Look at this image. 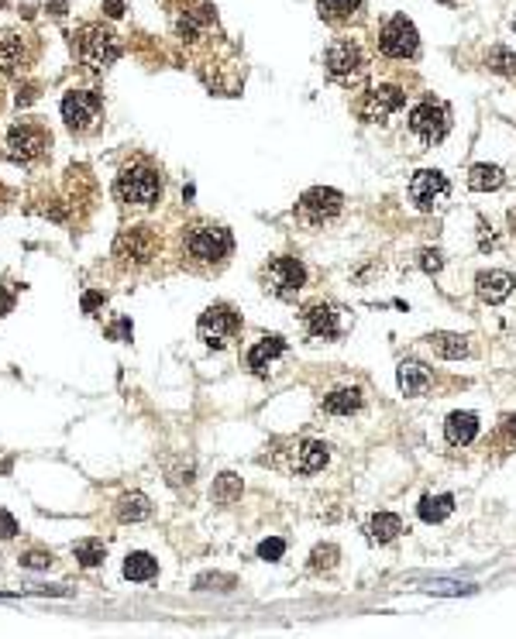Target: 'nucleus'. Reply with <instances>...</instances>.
<instances>
[{
    "instance_id": "1",
    "label": "nucleus",
    "mask_w": 516,
    "mask_h": 639,
    "mask_svg": "<svg viewBox=\"0 0 516 639\" xmlns=\"http://www.w3.org/2000/svg\"><path fill=\"white\" fill-rule=\"evenodd\" d=\"M179 248H182V261L193 271H217L231 254V234L220 224L197 220V224L182 227Z\"/></svg>"
},
{
    "instance_id": "2",
    "label": "nucleus",
    "mask_w": 516,
    "mask_h": 639,
    "mask_svg": "<svg viewBox=\"0 0 516 639\" xmlns=\"http://www.w3.org/2000/svg\"><path fill=\"white\" fill-rule=\"evenodd\" d=\"M162 189H165V179H162V169L152 162V158H135L128 162L124 169L114 179V196H118L120 207H135V210H148L162 199Z\"/></svg>"
},
{
    "instance_id": "3",
    "label": "nucleus",
    "mask_w": 516,
    "mask_h": 639,
    "mask_svg": "<svg viewBox=\"0 0 516 639\" xmlns=\"http://www.w3.org/2000/svg\"><path fill=\"white\" fill-rule=\"evenodd\" d=\"M48 148H52V135H48V128L38 117H24V120L7 128L4 155L14 165H38V162L48 158Z\"/></svg>"
},
{
    "instance_id": "4",
    "label": "nucleus",
    "mask_w": 516,
    "mask_h": 639,
    "mask_svg": "<svg viewBox=\"0 0 516 639\" xmlns=\"http://www.w3.org/2000/svg\"><path fill=\"white\" fill-rule=\"evenodd\" d=\"M73 52L90 73H103L120 58V38L103 24H83L73 31Z\"/></svg>"
},
{
    "instance_id": "5",
    "label": "nucleus",
    "mask_w": 516,
    "mask_h": 639,
    "mask_svg": "<svg viewBox=\"0 0 516 639\" xmlns=\"http://www.w3.org/2000/svg\"><path fill=\"white\" fill-rule=\"evenodd\" d=\"M155 254H159V237L152 227H124L118 234V241H114V258H118L120 269H131L138 271L145 265H152L155 261Z\"/></svg>"
},
{
    "instance_id": "6",
    "label": "nucleus",
    "mask_w": 516,
    "mask_h": 639,
    "mask_svg": "<svg viewBox=\"0 0 516 639\" xmlns=\"http://www.w3.org/2000/svg\"><path fill=\"white\" fill-rule=\"evenodd\" d=\"M100 117H103V97L97 90H69L62 97V120L73 135L97 131Z\"/></svg>"
},
{
    "instance_id": "7",
    "label": "nucleus",
    "mask_w": 516,
    "mask_h": 639,
    "mask_svg": "<svg viewBox=\"0 0 516 639\" xmlns=\"http://www.w3.org/2000/svg\"><path fill=\"white\" fill-rule=\"evenodd\" d=\"M241 330V320L238 313L231 310L227 303H214V306H207V310L200 313V323H197V333L200 341L207 344V348L214 350H224L234 337H238Z\"/></svg>"
},
{
    "instance_id": "8",
    "label": "nucleus",
    "mask_w": 516,
    "mask_h": 639,
    "mask_svg": "<svg viewBox=\"0 0 516 639\" xmlns=\"http://www.w3.org/2000/svg\"><path fill=\"white\" fill-rule=\"evenodd\" d=\"M262 282H265V289L272 292L276 299H296V292L306 286V269H303L299 258L279 254V258H272V261L265 265Z\"/></svg>"
},
{
    "instance_id": "9",
    "label": "nucleus",
    "mask_w": 516,
    "mask_h": 639,
    "mask_svg": "<svg viewBox=\"0 0 516 639\" xmlns=\"http://www.w3.org/2000/svg\"><path fill=\"white\" fill-rule=\"evenodd\" d=\"M324 66H327V76L334 83H344V86H351V83L365 76V56L351 38L331 41L327 52H324Z\"/></svg>"
},
{
    "instance_id": "10",
    "label": "nucleus",
    "mask_w": 516,
    "mask_h": 639,
    "mask_svg": "<svg viewBox=\"0 0 516 639\" xmlns=\"http://www.w3.org/2000/svg\"><path fill=\"white\" fill-rule=\"evenodd\" d=\"M341 207H344V196H341L338 189L314 186V189H306V193L299 196L296 217L306 224V227H324V224H331V220L338 217Z\"/></svg>"
},
{
    "instance_id": "11",
    "label": "nucleus",
    "mask_w": 516,
    "mask_h": 639,
    "mask_svg": "<svg viewBox=\"0 0 516 639\" xmlns=\"http://www.w3.org/2000/svg\"><path fill=\"white\" fill-rule=\"evenodd\" d=\"M38 58V41L28 31H0V73L18 76Z\"/></svg>"
},
{
    "instance_id": "12",
    "label": "nucleus",
    "mask_w": 516,
    "mask_h": 639,
    "mask_svg": "<svg viewBox=\"0 0 516 639\" xmlns=\"http://www.w3.org/2000/svg\"><path fill=\"white\" fill-rule=\"evenodd\" d=\"M420 48V38H417V28L406 14H396L382 24L378 31V52L386 58H413Z\"/></svg>"
},
{
    "instance_id": "13",
    "label": "nucleus",
    "mask_w": 516,
    "mask_h": 639,
    "mask_svg": "<svg viewBox=\"0 0 516 639\" xmlns=\"http://www.w3.org/2000/svg\"><path fill=\"white\" fill-rule=\"evenodd\" d=\"M448 128H451V110H448L444 103H437V100H420L417 107L410 110V131H413L423 145L444 141Z\"/></svg>"
},
{
    "instance_id": "14",
    "label": "nucleus",
    "mask_w": 516,
    "mask_h": 639,
    "mask_svg": "<svg viewBox=\"0 0 516 639\" xmlns=\"http://www.w3.org/2000/svg\"><path fill=\"white\" fill-rule=\"evenodd\" d=\"M403 103H406V93H403L399 86H393V83H382V86H372V90L361 97L358 114H361V120L378 124V120H389Z\"/></svg>"
},
{
    "instance_id": "15",
    "label": "nucleus",
    "mask_w": 516,
    "mask_h": 639,
    "mask_svg": "<svg viewBox=\"0 0 516 639\" xmlns=\"http://www.w3.org/2000/svg\"><path fill=\"white\" fill-rule=\"evenodd\" d=\"M448 175H440L437 169H420L410 179V199L417 203L420 210H434L437 203L448 196Z\"/></svg>"
},
{
    "instance_id": "16",
    "label": "nucleus",
    "mask_w": 516,
    "mask_h": 639,
    "mask_svg": "<svg viewBox=\"0 0 516 639\" xmlns=\"http://www.w3.org/2000/svg\"><path fill=\"white\" fill-rule=\"evenodd\" d=\"M327 457H331V447L324 440H296L286 450V467L293 474H317L327 464Z\"/></svg>"
},
{
    "instance_id": "17",
    "label": "nucleus",
    "mask_w": 516,
    "mask_h": 639,
    "mask_svg": "<svg viewBox=\"0 0 516 639\" xmlns=\"http://www.w3.org/2000/svg\"><path fill=\"white\" fill-rule=\"evenodd\" d=\"M303 320H306V330L310 337H324V341H334L341 333V323H338V310L331 303H310L303 310Z\"/></svg>"
},
{
    "instance_id": "18",
    "label": "nucleus",
    "mask_w": 516,
    "mask_h": 639,
    "mask_svg": "<svg viewBox=\"0 0 516 639\" xmlns=\"http://www.w3.org/2000/svg\"><path fill=\"white\" fill-rule=\"evenodd\" d=\"M516 286V279L510 275V271H502V269H489V271H482L475 279V289H478V299L482 303H502L510 292H513Z\"/></svg>"
},
{
    "instance_id": "19",
    "label": "nucleus",
    "mask_w": 516,
    "mask_h": 639,
    "mask_svg": "<svg viewBox=\"0 0 516 639\" xmlns=\"http://www.w3.org/2000/svg\"><path fill=\"white\" fill-rule=\"evenodd\" d=\"M279 354H286V341H282L279 333H269V337H262L255 348L248 350V368L255 371V375H265Z\"/></svg>"
},
{
    "instance_id": "20",
    "label": "nucleus",
    "mask_w": 516,
    "mask_h": 639,
    "mask_svg": "<svg viewBox=\"0 0 516 639\" xmlns=\"http://www.w3.org/2000/svg\"><path fill=\"white\" fill-rule=\"evenodd\" d=\"M478 433V420L475 412H451L448 416V423H444V437H448V444L451 447H465L472 444Z\"/></svg>"
},
{
    "instance_id": "21",
    "label": "nucleus",
    "mask_w": 516,
    "mask_h": 639,
    "mask_svg": "<svg viewBox=\"0 0 516 639\" xmlns=\"http://www.w3.org/2000/svg\"><path fill=\"white\" fill-rule=\"evenodd\" d=\"M114 516H118L120 523H141V519H148L152 516V502H148V495H141V492H124L114 505Z\"/></svg>"
},
{
    "instance_id": "22",
    "label": "nucleus",
    "mask_w": 516,
    "mask_h": 639,
    "mask_svg": "<svg viewBox=\"0 0 516 639\" xmlns=\"http://www.w3.org/2000/svg\"><path fill=\"white\" fill-rule=\"evenodd\" d=\"M399 378V388H403V395H423L427 388H430V371L417 365V361H403L396 371Z\"/></svg>"
},
{
    "instance_id": "23",
    "label": "nucleus",
    "mask_w": 516,
    "mask_h": 639,
    "mask_svg": "<svg viewBox=\"0 0 516 639\" xmlns=\"http://www.w3.org/2000/svg\"><path fill=\"white\" fill-rule=\"evenodd\" d=\"M427 344H430L434 354L448 358V361H458V358L468 354V337H461V333H430Z\"/></svg>"
},
{
    "instance_id": "24",
    "label": "nucleus",
    "mask_w": 516,
    "mask_h": 639,
    "mask_svg": "<svg viewBox=\"0 0 516 639\" xmlns=\"http://www.w3.org/2000/svg\"><path fill=\"white\" fill-rule=\"evenodd\" d=\"M358 409H361V392L358 388H338V392H331L324 399V412H331V416H351Z\"/></svg>"
},
{
    "instance_id": "25",
    "label": "nucleus",
    "mask_w": 516,
    "mask_h": 639,
    "mask_svg": "<svg viewBox=\"0 0 516 639\" xmlns=\"http://www.w3.org/2000/svg\"><path fill=\"white\" fill-rule=\"evenodd\" d=\"M358 7H361V0H317L320 18L327 24H348L358 14Z\"/></svg>"
},
{
    "instance_id": "26",
    "label": "nucleus",
    "mask_w": 516,
    "mask_h": 639,
    "mask_svg": "<svg viewBox=\"0 0 516 639\" xmlns=\"http://www.w3.org/2000/svg\"><path fill=\"white\" fill-rule=\"evenodd\" d=\"M159 574V561L152 557V554H128V561H124V578L128 581H152Z\"/></svg>"
},
{
    "instance_id": "27",
    "label": "nucleus",
    "mask_w": 516,
    "mask_h": 639,
    "mask_svg": "<svg viewBox=\"0 0 516 639\" xmlns=\"http://www.w3.org/2000/svg\"><path fill=\"white\" fill-rule=\"evenodd\" d=\"M399 533H403V523H399V516H393V512H376V516L368 519V540L372 543H389V540H396Z\"/></svg>"
},
{
    "instance_id": "28",
    "label": "nucleus",
    "mask_w": 516,
    "mask_h": 639,
    "mask_svg": "<svg viewBox=\"0 0 516 639\" xmlns=\"http://www.w3.org/2000/svg\"><path fill=\"white\" fill-rule=\"evenodd\" d=\"M502 169L499 165H489V162H482V165H472L468 169V186L475 189V193H489V189H499L502 186Z\"/></svg>"
},
{
    "instance_id": "29",
    "label": "nucleus",
    "mask_w": 516,
    "mask_h": 639,
    "mask_svg": "<svg viewBox=\"0 0 516 639\" xmlns=\"http://www.w3.org/2000/svg\"><path fill=\"white\" fill-rule=\"evenodd\" d=\"M451 509H455V499H451V495H423L417 512L423 523H440Z\"/></svg>"
},
{
    "instance_id": "30",
    "label": "nucleus",
    "mask_w": 516,
    "mask_h": 639,
    "mask_svg": "<svg viewBox=\"0 0 516 639\" xmlns=\"http://www.w3.org/2000/svg\"><path fill=\"white\" fill-rule=\"evenodd\" d=\"M210 499L220 505H231L234 499H241V478L231 474V471H224L217 482H214V488H210Z\"/></svg>"
},
{
    "instance_id": "31",
    "label": "nucleus",
    "mask_w": 516,
    "mask_h": 639,
    "mask_svg": "<svg viewBox=\"0 0 516 639\" xmlns=\"http://www.w3.org/2000/svg\"><path fill=\"white\" fill-rule=\"evenodd\" d=\"M73 554H76V561H80L83 567H100V563L107 561V546H103V540H80L76 546H73Z\"/></svg>"
},
{
    "instance_id": "32",
    "label": "nucleus",
    "mask_w": 516,
    "mask_h": 639,
    "mask_svg": "<svg viewBox=\"0 0 516 639\" xmlns=\"http://www.w3.org/2000/svg\"><path fill=\"white\" fill-rule=\"evenodd\" d=\"M489 69H492V73H502V76H516V56L506 52V48H492V52H489Z\"/></svg>"
},
{
    "instance_id": "33",
    "label": "nucleus",
    "mask_w": 516,
    "mask_h": 639,
    "mask_svg": "<svg viewBox=\"0 0 516 639\" xmlns=\"http://www.w3.org/2000/svg\"><path fill=\"white\" fill-rule=\"evenodd\" d=\"M282 554H286V543L279 540V536H272V540H262V543H258V557H262V561H279Z\"/></svg>"
},
{
    "instance_id": "34",
    "label": "nucleus",
    "mask_w": 516,
    "mask_h": 639,
    "mask_svg": "<svg viewBox=\"0 0 516 639\" xmlns=\"http://www.w3.org/2000/svg\"><path fill=\"white\" fill-rule=\"evenodd\" d=\"M334 557H338V546H331V543H327V546H317L310 567H314V571H320V567H334Z\"/></svg>"
},
{
    "instance_id": "35",
    "label": "nucleus",
    "mask_w": 516,
    "mask_h": 639,
    "mask_svg": "<svg viewBox=\"0 0 516 639\" xmlns=\"http://www.w3.org/2000/svg\"><path fill=\"white\" fill-rule=\"evenodd\" d=\"M24 567H31V571H45V567H52V554H45V550H31V554H24L21 557Z\"/></svg>"
},
{
    "instance_id": "36",
    "label": "nucleus",
    "mask_w": 516,
    "mask_h": 639,
    "mask_svg": "<svg viewBox=\"0 0 516 639\" xmlns=\"http://www.w3.org/2000/svg\"><path fill=\"white\" fill-rule=\"evenodd\" d=\"M420 269L427 271V275H437V271L444 269V258H440V251H420Z\"/></svg>"
},
{
    "instance_id": "37",
    "label": "nucleus",
    "mask_w": 516,
    "mask_h": 639,
    "mask_svg": "<svg viewBox=\"0 0 516 639\" xmlns=\"http://www.w3.org/2000/svg\"><path fill=\"white\" fill-rule=\"evenodd\" d=\"M18 536V523L7 509H0V540H14Z\"/></svg>"
},
{
    "instance_id": "38",
    "label": "nucleus",
    "mask_w": 516,
    "mask_h": 639,
    "mask_svg": "<svg viewBox=\"0 0 516 639\" xmlns=\"http://www.w3.org/2000/svg\"><path fill=\"white\" fill-rule=\"evenodd\" d=\"M107 337H110V341H120V344H124V341H131V320H118V323H110V327H107Z\"/></svg>"
},
{
    "instance_id": "39",
    "label": "nucleus",
    "mask_w": 516,
    "mask_h": 639,
    "mask_svg": "<svg viewBox=\"0 0 516 639\" xmlns=\"http://www.w3.org/2000/svg\"><path fill=\"white\" fill-rule=\"evenodd\" d=\"M14 303H18V292L0 282V316H7V313L14 310Z\"/></svg>"
},
{
    "instance_id": "40",
    "label": "nucleus",
    "mask_w": 516,
    "mask_h": 639,
    "mask_svg": "<svg viewBox=\"0 0 516 639\" xmlns=\"http://www.w3.org/2000/svg\"><path fill=\"white\" fill-rule=\"evenodd\" d=\"M103 303H107V296H103V292H86V296H83V313H90V316H93Z\"/></svg>"
},
{
    "instance_id": "41",
    "label": "nucleus",
    "mask_w": 516,
    "mask_h": 639,
    "mask_svg": "<svg viewBox=\"0 0 516 639\" xmlns=\"http://www.w3.org/2000/svg\"><path fill=\"white\" fill-rule=\"evenodd\" d=\"M103 11H107V18H120V14H124V4H120V0H103Z\"/></svg>"
},
{
    "instance_id": "42",
    "label": "nucleus",
    "mask_w": 516,
    "mask_h": 639,
    "mask_svg": "<svg viewBox=\"0 0 516 639\" xmlns=\"http://www.w3.org/2000/svg\"><path fill=\"white\" fill-rule=\"evenodd\" d=\"M31 100H35V86H28L24 93H18V107L21 103H31Z\"/></svg>"
},
{
    "instance_id": "43",
    "label": "nucleus",
    "mask_w": 516,
    "mask_h": 639,
    "mask_svg": "<svg viewBox=\"0 0 516 639\" xmlns=\"http://www.w3.org/2000/svg\"><path fill=\"white\" fill-rule=\"evenodd\" d=\"M506 433H510V437H516V416H506Z\"/></svg>"
},
{
    "instance_id": "44",
    "label": "nucleus",
    "mask_w": 516,
    "mask_h": 639,
    "mask_svg": "<svg viewBox=\"0 0 516 639\" xmlns=\"http://www.w3.org/2000/svg\"><path fill=\"white\" fill-rule=\"evenodd\" d=\"M444 4H455V0H444Z\"/></svg>"
},
{
    "instance_id": "45",
    "label": "nucleus",
    "mask_w": 516,
    "mask_h": 639,
    "mask_svg": "<svg viewBox=\"0 0 516 639\" xmlns=\"http://www.w3.org/2000/svg\"><path fill=\"white\" fill-rule=\"evenodd\" d=\"M513 31H516V21H513Z\"/></svg>"
},
{
    "instance_id": "46",
    "label": "nucleus",
    "mask_w": 516,
    "mask_h": 639,
    "mask_svg": "<svg viewBox=\"0 0 516 639\" xmlns=\"http://www.w3.org/2000/svg\"><path fill=\"white\" fill-rule=\"evenodd\" d=\"M0 7H4V0H0Z\"/></svg>"
}]
</instances>
